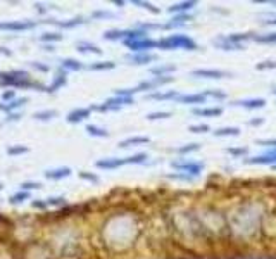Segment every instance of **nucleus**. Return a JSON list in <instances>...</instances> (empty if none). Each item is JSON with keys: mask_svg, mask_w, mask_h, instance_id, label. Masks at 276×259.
<instances>
[{"mask_svg": "<svg viewBox=\"0 0 276 259\" xmlns=\"http://www.w3.org/2000/svg\"><path fill=\"white\" fill-rule=\"evenodd\" d=\"M266 216L268 211L264 204L257 201H242L226 214L228 237L240 244L255 240L262 234Z\"/></svg>", "mask_w": 276, "mask_h": 259, "instance_id": "1", "label": "nucleus"}, {"mask_svg": "<svg viewBox=\"0 0 276 259\" xmlns=\"http://www.w3.org/2000/svg\"><path fill=\"white\" fill-rule=\"evenodd\" d=\"M157 48L161 50H188L193 52L199 48L197 42L193 40L190 35L185 33H173V35H166V37L159 38L157 40Z\"/></svg>", "mask_w": 276, "mask_h": 259, "instance_id": "2", "label": "nucleus"}, {"mask_svg": "<svg viewBox=\"0 0 276 259\" xmlns=\"http://www.w3.org/2000/svg\"><path fill=\"white\" fill-rule=\"evenodd\" d=\"M171 168L175 171L185 173V175H190L192 178H199L200 173L204 171L206 165L202 161H188V159H176L171 161Z\"/></svg>", "mask_w": 276, "mask_h": 259, "instance_id": "3", "label": "nucleus"}, {"mask_svg": "<svg viewBox=\"0 0 276 259\" xmlns=\"http://www.w3.org/2000/svg\"><path fill=\"white\" fill-rule=\"evenodd\" d=\"M190 76L202 78V80H221V78L231 76V73L223 70H216V68H199V70L190 71Z\"/></svg>", "mask_w": 276, "mask_h": 259, "instance_id": "4", "label": "nucleus"}, {"mask_svg": "<svg viewBox=\"0 0 276 259\" xmlns=\"http://www.w3.org/2000/svg\"><path fill=\"white\" fill-rule=\"evenodd\" d=\"M245 165H259V166H275L276 165V149H269L268 152L257 154V156L245 157Z\"/></svg>", "mask_w": 276, "mask_h": 259, "instance_id": "5", "label": "nucleus"}, {"mask_svg": "<svg viewBox=\"0 0 276 259\" xmlns=\"http://www.w3.org/2000/svg\"><path fill=\"white\" fill-rule=\"evenodd\" d=\"M124 45L133 54H145V52H150L152 48H157V40H154V38H142V40L130 42V44H124Z\"/></svg>", "mask_w": 276, "mask_h": 259, "instance_id": "6", "label": "nucleus"}, {"mask_svg": "<svg viewBox=\"0 0 276 259\" xmlns=\"http://www.w3.org/2000/svg\"><path fill=\"white\" fill-rule=\"evenodd\" d=\"M266 99H262V97H254V99H240V100H233V102H230V106L231 107H242V109L245 111H257V109H262V107H266Z\"/></svg>", "mask_w": 276, "mask_h": 259, "instance_id": "7", "label": "nucleus"}, {"mask_svg": "<svg viewBox=\"0 0 276 259\" xmlns=\"http://www.w3.org/2000/svg\"><path fill=\"white\" fill-rule=\"evenodd\" d=\"M214 47L218 50H225V52H235V50H244L245 45H240L236 42H233L228 35H219L214 38Z\"/></svg>", "mask_w": 276, "mask_h": 259, "instance_id": "8", "label": "nucleus"}, {"mask_svg": "<svg viewBox=\"0 0 276 259\" xmlns=\"http://www.w3.org/2000/svg\"><path fill=\"white\" fill-rule=\"evenodd\" d=\"M207 97L204 95V92H200V94H183V95H178V99L175 100L176 104H183V106H192V107H197V106H202V104H206Z\"/></svg>", "mask_w": 276, "mask_h": 259, "instance_id": "9", "label": "nucleus"}, {"mask_svg": "<svg viewBox=\"0 0 276 259\" xmlns=\"http://www.w3.org/2000/svg\"><path fill=\"white\" fill-rule=\"evenodd\" d=\"M178 90H154L145 95V99L164 102V100H176L178 99Z\"/></svg>", "mask_w": 276, "mask_h": 259, "instance_id": "10", "label": "nucleus"}, {"mask_svg": "<svg viewBox=\"0 0 276 259\" xmlns=\"http://www.w3.org/2000/svg\"><path fill=\"white\" fill-rule=\"evenodd\" d=\"M95 166L100 169H117L126 166V161H124V157H106V159L97 161Z\"/></svg>", "mask_w": 276, "mask_h": 259, "instance_id": "11", "label": "nucleus"}, {"mask_svg": "<svg viewBox=\"0 0 276 259\" xmlns=\"http://www.w3.org/2000/svg\"><path fill=\"white\" fill-rule=\"evenodd\" d=\"M192 114L197 118H218L223 114V107H192Z\"/></svg>", "mask_w": 276, "mask_h": 259, "instance_id": "12", "label": "nucleus"}, {"mask_svg": "<svg viewBox=\"0 0 276 259\" xmlns=\"http://www.w3.org/2000/svg\"><path fill=\"white\" fill-rule=\"evenodd\" d=\"M197 7V2H193V0H186V2H180V4H175L171 5V7H167V14H188V12H192L193 9Z\"/></svg>", "mask_w": 276, "mask_h": 259, "instance_id": "13", "label": "nucleus"}, {"mask_svg": "<svg viewBox=\"0 0 276 259\" xmlns=\"http://www.w3.org/2000/svg\"><path fill=\"white\" fill-rule=\"evenodd\" d=\"M156 59H157L156 55L150 54V52H145V54L126 55V61L130 62V64H133V66H145V64H149V62H154Z\"/></svg>", "mask_w": 276, "mask_h": 259, "instance_id": "14", "label": "nucleus"}, {"mask_svg": "<svg viewBox=\"0 0 276 259\" xmlns=\"http://www.w3.org/2000/svg\"><path fill=\"white\" fill-rule=\"evenodd\" d=\"M150 143V137L147 135H137V137H130V139H124L119 142V149H126V147H135V145H147Z\"/></svg>", "mask_w": 276, "mask_h": 259, "instance_id": "15", "label": "nucleus"}, {"mask_svg": "<svg viewBox=\"0 0 276 259\" xmlns=\"http://www.w3.org/2000/svg\"><path fill=\"white\" fill-rule=\"evenodd\" d=\"M176 71L175 64H159V66H154L149 70V73L152 76H173V73Z\"/></svg>", "mask_w": 276, "mask_h": 259, "instance_id": "16", "label": "nucleus"}, {"mask_svg": "<svg viewBox=\"0 0 276 259\" xmlns=\"http://www.w3.org/2000/svg\"><path fill=\"white\" fill-rule=\"evenodd\" d=\"M90 113L92 111L90 109H74V111H71V113L68 114V123H80V121H83V119H87L88 116H90Z\"/></svg>", "mask_w": 276, "mask_h": 259, "instance_id": "17", "label": "nucleus"}, {"mask_svg": "<svg viewBox=\"0 0 276 259\" xmlns=\"http://www.w3.org/2000/svg\"><path fill=\"white\" fill-rule=\"evenodd\" d=\"M200 143L199 142H190L186 143V145H180V147H175V149H171V152L178 154V156H186V154H193L197 152V150H200Z\"/></svg>", "mask_w": 276, "mask_h": 259, "instance_id": "18", "label": "nucleus"}, {"mask_svg": "<svg viewBox=\"0 0 276 259\" xmlns=\"http://www.w3.org/2000/svg\"><path fill=\"white\" fill-rule=\"evenodd\" d=\"M76 48L81 54H97V55L102 54V48H98L97 45L92 44V42H78Z\"/></svg>", "mask_w": 276, "mask_h": 259, "instance_id": "19", "label": "nucleus"}, {"mask_svg": "<svg viewBox=\"0 0 276 259\" xmlns=\"http://www.w3.org/2000/svg\"><path fill=\"white\" fill-rule=\"evenodd\" d=\"M212 135L218 137V139H223V137H238L240 135V128L236 126H221L218 130L212 132Z\"/></svg>", "mask_w": 276, "mask_h": 259, "instance_id": "20", "label": "nucleus"}, {"mask_svg": "<svg viewBox=\"0 0 276 259\" xmlns=\"http://www.w3.org/2000/svg\"><path fill=\"white\" fill-rule=\"evenodd\" d=\"M71 175V168H57V169H48L45 171V176L50 180H61Z\"/></svg>", "mask_w": 276, "mask_h": 259, "instance_id": "21", "label": "nucleus"}, {"mask_svg": "<svg viewBox=\"0 0 276 259\" xmlns=\"http://www.w3.org/2000/svg\"><path fill=\"white\" fill-rule=\"evenodd\" d=\"M35 26V23H0V29H18V31H21V29H29Z\"/></svg>", "mask_w": 276, "mask_h": 259, "instance_id": "22", "label": "nucleus"}, {"mask_svg": "<svg viewBox=\"0 0 276 259\" xmlns=\"http://www.w3.org/2000/svg\"><path fill=\"white\" fill-rule=\"evenodd\" d=\"M147 159H149V154L147 152H137L133 156L124 157L126 165H143V163H147Z\"/></svg>", "mask_w": 276, "mask_h": 259, "instance_id": "23", "label": "nucleus"}, {"mask_svg": "<svg viewBox=\"0 0 276 259\" xmlns=\"http://www.w3.org/2000/svg\"><path fill=\"white\" fill-rule=\"evenodd\" d=\"M164 178L173 180V182H185V183H192V182H195V178H192V176H190V175H185V173H180V171L167 173V175H164Z\"/></svg>", "mask_w": 276, "mask_h": 259, "instance_id": "24", "label": "nucleus"}, {"mask_svg": "<svg viewBox=\"0 0 276 259\" xmlns=\"http://www.w3.org/2000/svg\"><path fill=\"white\" fill-rule=\"evenodd\" d=\"M254 42L257 44H268V45H276V31H271V33H255Z\"/></svg>", "mask_w": 276, "mask_h": 259, "instance_id": "25", "label": "nucleus"}, {"mask_svg": "<svg viewBox=\"0 0 276 259\" xmlns=\"http://www.w3.org/2000/svg\"><path fill=\"white\" fill-rule=\"evenodd\" d=\"M113 68H116V62H114V61H102V62H93V64H90V66H88V70H92V71H106V70H113Z\"/></svg>", "mask_w": 276, "mask_h": 259, "instance_id": "26", "label": "nucleus"}, {"mask_svg": "<svg viewBox=\"0 0 276 259\" xmlns=\"http://www.w3.org/2000/svg\"><path fill=\"white\" fill-rule=\"evenodd\" d=\"M124 35H126V29H107L104 33L106 40H124Z\"/></svg>", "mask_w": 276, "mask_h": 259, "instance_id": "27", "label": "nucleus"}, {"mask_svg": "<svg viewBox=\"0 0 276 259\" xmlns=\"http://www.w3.org/2000/svg\"><path fill=\"white\" fill-rule=\"evenodd\" d=\"M173 116L171 111H152V113L147 114V119L149 121H159V119H169Z\"/></svg>", "mask_w": 276, "mask_h": 259, "instance_id": "28", "label": "nucleus"}, {"mask_svg": "<svg viewBox=\"0 0 276 259\" xmlns=\"http://www.w3.org/2000/svg\"><path fill=\"white\" fill-rule=\"evenodd\" d=\"M150 81H152L154 88H156V90H159V88L164 87V85L173 83V81H175V76H152V78H150Z\"/></svg>", "mask_w": 276, "mask_h": 259, "instance_id": "29", "label": "nucleus"}, {"mask_svg": "<svg viewBox=\"0 0 276 259\" xmlns=\"http://www.w3.org/2000/svg\"><path fill=\"white\" fill-rule=\"evenodd\" d=\"M131 4L137 5V7H140V9H145V11L152 12V14H159V12H161L156 5L150 4V2H145V0H131Z\"/></svg>", "mask_w": 276, "mask_h": 259, "instance_id": "30", "label": "nucleus"}, {"mask_svg": "<svg viewBox=\"0 0 276 259\" xmlns=\"http://www.w3.org/2000/svg\"><path fill=\"white\" fill-rule=\"evenodd\" d=\"M204 95L207 99H214V100H225L226 94L219 88H209V90H204Z\"/></svg>", "mask_w": 276, "mask_h": 259, "instance_id": "31", "label": "nucleus"}, {"mask_svg": "<svg viewBox=\"0 0 276 259\" xmlns=\"http://www.w3.org/2000/svg\"><path fill=\"white\" fill-rule=\"evenodd\" d=\"M87 132L90 133L92 137H102V139L109 137V132H107L106 128L95 126V124H88V126H87Z\"/></svg>", "mask_w": 276, "mask_h": 259, "instance_id": "32", "label": "nucleus"}, {"mask_svg": "<svg viewBox=\"0 0 276 259\" xmlns=\"http://www.w3.org/2000/svg\"><path fill=\"white\" fill-rule=\"evenodd\" d=\"M226 154L240 159V157H245L249 154V147H230V149H226Z\"/></svg>", "mask_w": 276, "mask_h": 259, "instance_id": "33", "label": "nucleus"}, {"mask_svg": "<svg viewBox=\"0 0 276 259\" xmlns=\"http://www.w3.org/2000/svg\"><path fill=\"white\" fill-rule=\"evenodd\" d=\"M62 66H64L66 70L80 71L81 68H83V64H81L80 61H76V59H64V61H62Z\"/></svg>", "mask_w": 276, "mask_h": 259, "instance_id": "34", "label": "nucleus"}, {"mask_svg": "<svg viewBox=\"0 0 276 259\" xmlns=\"http://www.w3.org/2000/svg\"><path fill=\"white\" fill-rule=\"evenodd\" d=\"M188 132H192V133H209V132H211V126H209V124H206V123L190 124Z\"/></svg>", "mask_w": 276, "mask_h": 259, "instance_id": "35", "label": "nucleus"}, {"mask_svg": "<svg viewBox=\"0 0 276 259\" xmlns=\"http://www.w3.org/2000/svg\"><path fill=\"white\" fill-rule=\"evenodd\" d=\"M255 70L259 71H269V70H276V59H269V61H262L259 62Z\"/></svg>", "mask_w": 276, "mask_h": 259, "instance_id": "36", "label": "nucleus"}, {"mask_svg": "<svg viewBox=\"0 0 276 259\" xmlns=\"http://www.w3.org/2000/svg\"><path fill=\"white\" fill-rule=\"evenodd\" d=\"M55 116H57V111H38V113L33 114L35 119H52Z\"/></svg>", "mask_w": 276, "mask_h": 259, "instance_id": "37", "label": "nucleus"}, {"mask_svg": "<svg viewBox=\"0 0 276 259\" xmlns=\"http://www.w3.org/2000/svg\"><path fill=\"white\" fill-rule=\"evenodd\" d=\"M135 94H138L137 88H117V90H114V95L116 97H133Z\"/></svg>", "mask_w": 276, "mask_h": 259, "instance_id": "38", "label": "nucleus"}, {"mask_svg": "<svg viewBox=\"0 0 276 259\" xmlns=\"http://www.w3.org/2000/svg\"><path fill=\"white\" fill-rule=\"evenodd\" d=\"M64 83H66V76H64V73H61V74H57V78L54 80V83H52L47 90L48 92H55V90H59V88H61Z\"/></svg>", "mask_w": 276, "mask_h": 259, "instance_id": "39", "label": "nucleus"}, {"mask_svg": "<svg viewBox=\"0 0 276 259\" xmlns=\"http://www.w3.org/2000/svg\"><path fill=\"white\" fill-rule=\"evenodd\" d=\"M192 19H193V14H192V12H188V14H176V16H173L169 21L180 23V24H186V23L192 21Z\"/></svg>", "mask_w": 276, "mask_h": 259, "instance_id": "40", "label": "nucleus"}, {"mask_svg": "<svg viewBox=\"0 0 276 259\" xmlns=\"http://www.w3.org/2000/svg\"><path fill=\"white\" fill-rule=\"evenodd\" d=\"M255 143L262 147H269V149H276V139H259L255 140Z\"/></svg>", "mask_w": 276, "mask_h": 259, "instance_id": "41", "label": "nucleus"}, {"mask_svg": "<svg viewBox=\"0 0 276 259\" xmlns=\"http://www.w3.org/2000/svg\"><path fill=\"white\" fill-rule=\"evenodd\" d=\"M81 23H85V19L81 18H74V19H71V21H68V23H61V28H74V26H78V24H81Z\"/></svg>", "mask_w": 276, "mask_h": 259, "instance_id": "42", "label": "nucleus"}, {"mask_svg": "<svg viewBox=\"0 0 276 259\" xmlns=\"http://www.w3.org/2000/svg\"><path fill=\"white\" fill-rule=\"evenodd\" d=\"M80 178L81 180H88V182H92V183H98V182H100V178H98L97 175H92V173H88V171H81L80 173Z\"/></svg>", "mask_w": 276, "mask_h": 259, "instance_id": "43", "label": "nucleus"}, {"mask_svg": "<svg viewBox=\"0 0 276 259\" xmlns=\"http://www.w3.org/2000/svg\"><path fill=\"white\" fill-rule=\"evenodd\" d=\"M92 16H93V18H97V19H111V18H114V14H113V12H109V11H95Z\"/></svg>", "mask_w": 276, "mask_h": 259, "instance_id": "44", "label": "nucleus"}, {"mask_svg": "<svg viewBox=\"0 0 276 259\" xmlns=\"http://www.w3.org/2000/svg\"><path fill=\"white\" fill-rule=\"evenodd\" d=\"M61 35L59 33H45V35H42V42H57V40H61Z\"/></svg>", "mask_w": 276, "mask_h": 259, "instance_id": "45", "label": "nucleus"}, {"mask_svg": "<svg viewBox=\"0 0 276 259\" xmlns=\"http://www.w3.org/2000/svg\"><path fill=\"white\" fill-rule=\"evenodd\" d=\"M26 199H29V193H26V192H23V193H16V195H12L11 197V202L12 204H18V202H23V201H26Z\"/></svg>", "mask_w": 276, "mask_h": 259, "instance_id": "46", "label": "nucleus"}, {"mask_svg": "<svg viewBox=\"0 0 276 259\" xmlns=\"http://www.w3.org/2000/svg\"><path fill=\"white\" fill-rule=\"evenodd\" d=\"M47 204H50V206H64L66 199L64 197H50L47 201Z\"/></svg>", "mask_w": 276, "mask_h": 259, "instance_id": "47", "label": "nucleus"}, {"mask_svg": "<svg viewBox=\"0 0 276 259\" xmlns=\"http://www.w3.org/2000/svg\"><path fill=\"white\" fill-rule=\"evenodd\" d=\"M23 188H24V190H37V188H40V183H35V182H24V183H23Z\"/></svg>", "mask_w": 276, "mask_h": 259, "instance_id": "48", "label": "nucleus"}, {"mask_svg": "<svg viewBox=\"0 0 276 259\" xmlns=\"http://www.w3.org/2000/svg\"><path fill=\"white\" fill-rule=\"evenodd\" d=\"M266 16H268V19H264L262 24L264 26H276V14H266Z\"/></svg>", "mask_w": 276, "mask_h": 259, "instance_id": "49", "label": "nucleus"}, {"mask_svg": "<svg viewBox=\"0 0 276 259\" xmlns=\"http://www.w3.org/2000/svg\"><path fill=\"white\" fill-rule=\"evenodd\" d=\"M264 123V118H261V116H257V118H254V119H249V126H261V124Z\"/></svg>", "mask_w": 276, "mask_h": 259, "instance_id": "50", "label": "nucleus"}, {"mask_svg": "<svg viewBox=\"0 0 276 259\" xmlns=\"http://www.w3.org/2000/svg\"><path fill=\"white\" fill-rule=\"evenodd\" d=\"M26 150H28L26 147H11V149H9V154H11V156L12 154H23V152H26Z\"/></svg>", "mask_w": 276, "mask_h": 259, "instance_id": "51", "label": "nucleus"}, {"mask_svg": "<svg viewBox=\"0 0 276 259\" xmlns=\"http://www.w3.org/2000/svg\"><path fill=\"white\" fill-rule=\"evenodd\" d=\"M33 66L37 68V70H42V71H48V66H42V64H37V62H33Z\"/></svg>", "mask_w": 276, "mask_h": 259, "instance_id": "52", "label": "nucleus"}, {"mask_svg": "<svg viewBox=\"0 0 276 259\" xmlns=\"http://www.w3.org/2000/svg\"><path fill=\"white\" fill-rule=\"evenodd\" d=\"M33 206H35V208H45L47 202H33Z\"/></svg>", "mask_w": 276, "mask_h": 259, "instance_id": "53", "label": "nucleus"}, {"mask_svg": "<svg viewBox=\"0 0 276 259\" xmlns=\"http://www.w3.org/2000/svg\"><path fill=\"white\" fill-rule=\"evenodd\" d=\"M113 4H114V5H117V7H123V5H124V2H119V0H114Z\"/></svg>", "mask_w": 276, "mask_h": 259, "instance_id": "54", "label": "nucleus"}, {"mask_svg": "<svg viewBox=\"0 0 276 259\" xmlns=\"http://www.w3.org/2000/svg\"><path fill=\"white\" fill-rule=\"evenodd\" d=\"M12 95H14V92H7V94H5L4 97H5V99H9V97H12Z\"/></svg>", "mask_w": 276, "mask_h": 259, "instance_id": "55", "label": "nucleus"}, {"mask_svg": "<svg viewBox=\"0 0 276 259\" xmlns=\"http://www.w3.org/2000/svg\"><path fill=\"white\" fill-rule=\"evenodd\" d=\"M268 4H269V5H273V7L276 9V0H273V2H268Z\"/></svg>", "mask_w": 276, "mask_h": 259, "instance_id": "56", "label": "nucleus"}, {"mask_svg": "<svg viewBox=\"0 0 276 259\" xmlns=\"http://www.w3.org/2000/svg\"><path fill=\"white\" fill-rule=\"evenodd\" d=\"M271 92H273V95H276V87H273V90H271Z\"/></svg>", "mask_w": 276, "mask_h": 259, "instance_id": "57", "label": "nucleus"}, {"mask_svg": "<svg viewBox=\"0 0 276 259\" xmlns=\"http://www.w3.org/2000/svg\"><path fill=\"white\" fill-rule=\"evenodd\" d=\"M271 168H273V169H275V171H276V165H275V166H271Z\"/></svg>", "mask_w": 276, "mask_h": 259, "instance_id": "58", "label": "nucleus"}, {"mask_svg": "<svg viewBox=\"0 0 276 259\" xmlns=\"http://www.w3.org/2000/svg\"><path fill=\"white\" fill-rule=\"evenodd\" d=\"M0 188H2V183H0Z\"/></svg>", "mask_w": 276, "mask_h": 259, "instance_id": "59", "label": "nucleus"}]
</instances>
